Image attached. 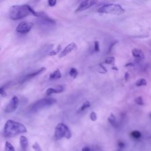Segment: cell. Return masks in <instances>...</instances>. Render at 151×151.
Instances as JSON below:
<instances>
[{
	"label": "cell",
	"instance_id": "obj_1",
	"mask_svg": "<svg viewBox=\"0 0 151 151\" xmlns=\"http://www.w3.org/2000/svg\"><path fill=\"white\" fill-rule=\"evenodd\" d=\"M40 12L35 11L29 5H18L11 6L9 10V17L12 20H19L29 15L40 17Z\"/></svg>",
	"mask_w": 151,
	"mask_h": 151
},
{
	"label": "cell",
	"instance_id": "obj_2",
	"mask_svg": "<svg viewBox=\"0 0 151 151\" xmlns=\"http://www.w3.org/2000/svg\"><path fill=\"white\" fill-rule=\"evenodd\" d=\"M27 132V128L23 124L12 120H8L4 125L3 135L5 137H13Z\"/></svg>",
	"mask_w": 151,
	"mask_h": 151
},
{
	"label": "cell",
	"instance_id": "obj_3",
	"mask_svg": "<svg viewBox=\"0 0 151 151\" xmlns=\"http://www.w3.org/2000/svg\"><path fill=\"white\" fill-rule=\"evenodd\" d=\"M56 102L57 100L53 98L41 99L31 104L28 107V111L29 113H36L44 108H46L54 104Z\"/></svg>",
	"mask_w": 151,
	"mask_h": 151
},
{
	"label": "cell",
	"instance_id": "obj_4",
	"mask_svg": "<svg viewBox=\"0 0 151 151\" xmlns=\"http://www.w3.org/2000/svg\"><path fill=\"white\" fill-rule=\"evenodd\" d=\"M97 11L98 12L102 14L121 15L124 12V9L119 4H107L99 8Z\"/></svg>",
	"mask_w": 151,
	"mask_h": 151
},
{
	"label": "cell",
	"instance_id": "obj_5",
	"mask_svg": "<svg viewBox=\"0 0 151 151\" xmlns=\"http://www.w3.org/2000/svg\"><path fill=\"white\" fill-rule=\"evenodd\" d=\"M54 137L56 140H60L63 137L68 139L71 137V133L64 123H59L55 128Z\"/></svg>",
	"mask_w": 151,
	"mask_h": 151
},
{
	"label": "cell",
	"instance_id": "obj_6",
	"mask_svg": "<svg viewBox=\"0 0 151 151\" xmlns=\"http://www.w3.org/2000/svg\"><path fill=\"white\" fill-rule=\"evenodd\" d=\"M34 26V23L29 21H23L19 22L16 27V31L21 34L28 33Z\"/></svg>",
	"mask_w": 151,
	"mask_h": 151
},
{
	"label": "cell",
	"instance_id": "obj_7",
	"mask_svg": "<svg viewBox=\"0 0 151 151\" xmlns=\"http://www.w3.org/2000/svg\"><path fill=\"white\" fill-rule=\"evenodd\" d=\"M19 100L17 96H14L6 106L4 111L6 113H11L14 112L19 106Z\"/></svg>",
	"mask_w": 151,
	"mask_h": 151
},
{
	"label": "cell",
	"instance_id": "obj_8",
	"mask_svg": "<svg viewBox=\"0 0 151 151\" xmlns=\"http://www.w3.org/2000/svg\"><path fill=\"white\" fill-rule=\"evenodd\" d=\"M40 19L39 23L42 26H51L55 24V21L50 18L48 15L44 14L43 12H40Z\"/></svg>",
	"mask_w": 151,
	"mask_h": 151
},
{
	"label": "cell",
	"instance_id": "obj_9",
	"mask_svg": "<svg viewBox=\"0 0 151 151\" xmlns=\"http://www.w3.org/2000/svg\"><path fill=\"white\" fill-rule=\"evenodd\" d=\"M97 3V1H94V0H87V1H82L77 9L76 10V12H78V11H83L84 10H86L93 5H96Z\"/></svg>",
	"mask_w": 151,
	"mask_h": 151
},
{
	"label": "cell",
	"instance_id": "obj_10",
	"mask_svg": "<svg viewBox=\"0 0 151 151\" xmlns=\"http://www.w3.org/2000/svg\"><path fill=\"white\" fill-rule=\"evenodd\" d=\"M46 70V68L45 67H41L40 68V69L32 72V73H31L29 74H28L27 75H25L21 80H20V83L21 84H22L24 83H25V81L40 75V74H41L42 72H44L45 70Z\"/></svg>",
	"mask_w": 151,
	"mask_h": 151
},
{
	"label": "cell",
	"instance_id": "obj_11",
	"mask_svg": "<svg viewBox=\"0 0 151 151\" xmlns=\"http://www.w3.org/2000/svg\"><path fill=\"white\" fill-rule=\"evenodd\" d=\"M77 48V45L74 42H71V44H69L63 49V51H61V52H60L59 54V57L61 58L67 55L68 54L70 53L71 51L76 50Z\"/></svg>",
	"mask_w": 151,
	"mask_h": 151
},
{
	"label": "cell",
	"instance_id": "obj_12",
	"mask_svg": "<svg viewBox=\"0 0 151 151\" xmlns=\"http://www.w3.org/2000/svg\"><path fill=\"white\" fill-rule=\"evenodd\" d=\"M64 87L61 85H58L55 87H50L48 88L45 92V94L48 96L52 93H60L64 91Z\"/></svg>",
	"mask_w": 151,
	"mask_h": 151
},
{
	"label": "cell",
	"instance_id": "obj_13",
	"mask_svg": "<svg viewBox=\"0 0 151 151\" xmlns=\"http://www.w3.org/2000/svg\"><path fill=\"white\" fill-rule=\"evenodd\" d=\"M20 147L22 151H26L28 146V141L27 138L24 136H21L19 137Z\"/></svg>",
	"mask_w": 151,
	"mask_h": 151
},
{
	"label": "cell",
	"instance_id": "obj_14",
	"mask_svg": "<svg viewBox=\"0 0 151 151\" xmlns=\"http://www.w3.org/2000/svg\"><path fill=\"white\" fill-rule=\"evenodd\" d=\"M132 53L133 56L134 57H135L136 58H137V59L142 60V59H143L145 58L144 53L140 49L134 48V49H133V50L132 51Z\"/></svg>",
	"mask_w": 151,
	"mask_h": 151
},
{
	"label": "cell",
	"instance_id": "obj_15",
	"mask_svg": "<svg viewBox=\"0 0 151 151\" xmlns=\"http://www.w3.org/2000/svg\"><path fill=\"white\" fill-rule=\"evenodd\" d=\"M107 120L113 127L115 128H117L119 127V123L117 122L116 117L113 113H111L110 114V115L107 118Z\"/></svg>",
	"mask_w": 151,
	"mask_h": 151
},
{
	"label": "cell",
	"instance_id": "obj_16",
	"mask_svg": "<svg viewBox=\"0 0 151 151\" xmlns=\"http://www.w3.org/2000/svg\"><path fill=\"white\" fill-rule=\"evenodd\" d=\"M61 77V74L60 73V71L58 68H57L54 71L51 73L49 76L50 80L58 79V78H60Z\"/></svg>",
	"mask_w": 151,
	"mask_h": 151
},
{
	"label": "cell",
	"instance_id": "obj_17",
	"mask_svg": "<svg viewBox=\"0 0 151 151\" xmlns=\"http://www.w3.org/2000/svg\"><path fill=\"white\" fill-rule=\"evenodd\" d=\"M3 151H15V148L10 142L6 141L5 142L4 150Z\"/></svg>",
	"mask_w": 151,
	"mask_h": 151
},
{
	"label": "cell",
	"instance_id": "obj_18",
	"mask_svg": "<svg viewBox=\"0 0 151 151\" xmlns=\"http://www.w3.org/2000/svg\"><path fill=\"white\" fill-rule=\"evenodd\" d=\"M61 50V45H58L55 49H54V50H53L52 51H50L49 54H48V55H50V56L55 55L57 54H58L59 52H60Z\"/></svg>",
	"mask_w": 151,
	"mask_h": 151
},
{
	"label": "cell",
	"instance_id": "obj_19",
	"mask_svg": "<svg viewBox=\"0 0 151 151\" xmlns=\"http://www.w3.org/2000/svg\"><path fill=\"white\" fill-rule=\"evenodd\" d=\"M136 86L137 87H140V86H146L147 85V82L145 78H140L135 83Z\"/></svg>",
	"mask_w": 151,
	"mask_h": 151
},
{
	"label": "cell",
	"instance_id": "obj_20",
	"mask_svg": "<svg viewBox=\"0 0 151 151\" xmlns=\"http://www.w3.org/2000/svg\"><path fill=\"white\" fill-rule=\"evenodd\" d=\"M90 107V103L88 101H86L83 104V105L81 106V107L78 109V113H80V112H81L83 111H84V110H86V109Z\"/></svg>",
	"mask_w": 151,
	"mask_h": 151
},
{
	"label": "cell",
	"instance_id": "obj_21",
	"mask_svg": "<svg viewBox=\"0 0 151 151\" xmlns=\"http://www.w3.org/2000/svg\"><path fill=\"white\" fill-rule=\"evenodd\" d=\"M130 135L131 136L134 138V139H138L139 138H140L141 136H142V134L141 133L138 131V130H133L130 133Z\"/></svg>",
	"mask_w": 151,
	"mask_h": 151
},
{
	"label": "cell",
	"instance_id": "obj_22",
	"mask_svg": "<svg viewBox=\"0 0 151 151\" xmlns=\"http://www.w3.org/2000/svg\"><path fill=\"white\" fill-rule=\"evenodd\" d=\"M78 74V71L77 70L76 68L72 67L70 68V71H69V75L72 77L73 78H76V77H77Z\"/></svg>",
	"mask_w": 151,
	"mask_h": 151
},
{
	"label": "cell",
	"instance_id": "obj_23",
	"mask_svg": "<svg viewBox=\"0 0 151 151\" xmlns=\"http://www.w3.org/2000/svg\"><path fill=\"white\" fill-rule=\"evenodd\" d=\"M8 85H9V83H8L7 84H6L0 87V96H6V93L5 92V88Z\"/></svg>",
	"mask_w": 151,
	"mask_h": 151
},
{
	"label": "cell",
	"instance_id": "obj_24",
	"mask_svg": "<svg viewBox=\"0 0 151 151\" xmlns=\"http://www.w3.org/2000/svg\"><path fill=\"white\" fill-rule=\"evenodd\" d=\"M115 58L114 57H107L104 61V63L107 64H113L114 63Z\"/></svg>",
	"mask_w": 151,
	"mask_h": 151
},
{
	"label": "cell",
	"instance_id": "obj_25",
	"mask_svg": "<svg viewBox=\"0 0 151 151\" xmlns=\"http://www.w3.org/2000/svg\"><path fill=\"white\" fill-rule=\"evenodd\" d=\"M134 102H135L136 104H137L138 105H140V106H142V105L144 104L143 100L142 97H140V96L136 97L134 99Z\"/></svg>",
	"mask_w": 151,
	"mask_h": 151
},
{
	"label": "cell",
	"instance_id": "obj_26",
	"mask_svg": "<svg viewBox=\"0 0 151 151\" xmlns=\"http://www.w3.org/2000/svg\"><path fill=\"white\" fill-rule=\"evenodd\" d=\"M32 149L35 150V151H42V149H41V146H40L39 143L37 142H35L34 143V144L32 145Z\"/></svg>",
	"mask_w": 151,
	"mask_h": 151
},
{
	"label": "cell",
	"instance_id": "obj_27",
	"mask_svg": "<svg viewBox=\"0 0 151 151\" xmlns=\"http://www.w3.org/2000/svg\"><path fill=\"white\" fill-rule=\"evenodd\" d=\"M94 50L96 52H99L100 51V45L99 42L98 41H94Z\"/></svg>",
	"mask_w": 151,
	"mask_h": 151
},
{
	"label": "cell",
	"instance_id": "obj_28",
	"mask_svg": "<svg viewBox=\"0 0 151 151\" xmlns=\"http://www.w3.org/2000/svg\"><path fill=\"white\" fill-rule=\"evenodd\" d=\"M90 119H91V121L93 122H94L97 120V115L96 114L95 112L94 111H92L91 113H90Z\"/></svg>",
	"mask_w": 151,
	"mask_h": 151
},
{
	"label": "cell",
	"instance_id": "obj_29",
	"mask_svg": "<svg viewBox=\"0 0 151 151\" xmlns=\"http://www.w3.org/2000/svg\"><path fill=\"white\" fill-rule=\"evenodd\" d=\"M57 3V1L55 0H49L48 1V4L50 6H54Z\"/></svg>",
	"mask_w": 151,
	"mask_h": 151
},
{
	"label": "cell",
	"instance_id": "obj_30",
	"mask_svg": "<svg viewBox=\"0 0 151 151\" xmlns=\"http://www.w3.org/2000/svg\"><path fill=\"white\" fill-rule=\"evenodd\" d=\"M99 65V66L101 68V69L103 70V73H105L107 72V69L105 68V67L103 66V65L101 63H100Z\"/></svg>",
	"mask_w": 151,
	"mask_h": 151
},
{
	"label": "cell",
	"instance_id": "obj_31",
	"mask_svg": "<svg viewBox=\"0 0 151 151\" xmlns=\"http://www.w3.org/2000/svg\"><path fill=\"white\" fill-rule=\"evenodd\" d=\"M81 151H90V147H88V146H84V147L82 148Z\"/></svg>",
	"mask_w": 151,
	"mask_h": 151
},
{
	"label": "cell",
	"instance_id": "obj_32",
	"mask_svg": "<svg viewBox=\"0 0 151 151\" xmlns=\"http://www.w3.org/2000/svg\"><path fill=\"white\" fill-rule=\"evenodd\" d=\"M118 146H119V147H120V148H123L124 146V143H123V142H119L118 143Z\"/></svg>",
	"mask_w": 151,
	"mask_h": 151
},
{
	"label": "cell",
	"instance_id": "obj_33",
	"mask_svg": "<svg viewBox=\"0 0 151 151\" xmlns=\"http://www.w3.org/2000/svg\"><path fill=\"white\" fill-rule=\"evenodd\" d=\"M129 78V73L128 72H126L124 74V79L126 81H127Z\"/></svg>",
	"mask_w": 151,
	"mask_h": 151
},
{
	"label": "cell",
	"instance_id": "obj_34",
	"mask_svg": "<svg viewBox=\"0 0 151 151\" xmlns=\"http://www.w3.org/2000/svg\"><path fill=\"white\" fill-rule=\"evenodd\" d=\"M116 42H114V43H113V44L110 45V48H109V51H108L109 52H110V51H111V48H113V47L114 45V44H116Z\"/></svg>",
	"mask_w": 151,
	"mask_h": 151
},
{
	"label": "cell",
	"instance_id": "obj_35",
	"mask_svg": "<svg viewBox=\"0 0 151 151\" xmlns=\"http://www.w3.org/2000/svg\"><path fill=\"white\" fill-rule=\"evenodd\" d=\"M133 64L132 63H127V64H126L125 67H129V66H133Z\"/></svg>",
	"mask_w": 151,
	"mask_h": 151
},
{
	"label": "cell",
	"instance_id": "obj_36",
	"mask_svg": "<svg viewBox=\"0 0 151 151\" xmlns=\"http://www.w3.org/2000/svg\"><path fill=\"white\" fill-rule=\"evenodd\" d=\"M111 68H112V70H116V71L118 70V68H117L115 65H114Z\"/></svg>",
	"mask_w": 151,
	"mask_h": 151
},
{
	"label": "cell",
	"instance_id": "obj_37",
	"mask_svg": "<svg viewBox=\"0 0 151 151\" xmlns=\"http://www.w3.org/2000/svg\"><path fill=\"white\" fill-rule=\"evenodd\" d=\"M0 120H1V117H0Z\"/></svg>",
	"mask_w": 151,
	"mask_h": 151
}]
</instances>
